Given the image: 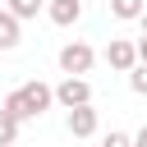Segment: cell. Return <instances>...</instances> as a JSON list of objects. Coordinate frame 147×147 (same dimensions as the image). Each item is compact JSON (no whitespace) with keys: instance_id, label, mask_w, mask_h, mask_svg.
I'll use <instances>...</instances> for the list:
<instances>
[{"instance_id":"cell-4","label":"cell","mask_w":147,"mask_h":147,"mask_svg":"<svg viewBox=\"0 0 147 147\" xmlns=\"http://www.w3.org/2000/svg\"><path fill=\"white\" fill-rule=\"evenodd\" d=\"M106 64H110L115 74H129V69L138 64V51H133V41H124V37H110V46H106Z\"/></svg>"},{"instance_id":"cell-10","label":"cell","mask_w":147,"mask_h":147,"mask_svg":"<svg viewBox=\"0 0 147 147\" xmlns=\"http://www.w3.org/2000/svg\"><path fill=\"white\" fill-rule=\"evenodd\" d=\"M14 142H18V119H9L0 110V147H14Z\"/></svg>"},{"instance_id":"cell-5","label":"cell","mask_w":147,"mask_h":147,"mask_svg":"<svg viewBox=\"0 0 147 147\" xmlns=\"http://www.w3.org/2000/svg\"><path fill=\"white\" fill-rule=\"evenodd\" d=\"M96 124H101V115H96L92 106H78V110H69V119H64L69 138H92V133H96Z\"/></svg>"},{"instance_id":"cell-8","label":"cell","mask_w":147,"mask_h":147,"mask_svg":"<svg viewBox=\"0 0 147 147\" xmlns=\"http://www.w3.org/2000/svg\"><path fill=\"white\" fill-rule=\"evenodd\" d=\"M142 9H147V0H110V14L124 18V23L129 18H142Z\"/></svg>"},{"instance_id":"cell-3","label":"cell","mask_w":147,"mask_h":147,"mask_svg":"<svg viewBox=\"0 0 147 147\" xmlns=\"http://www.w3.org/2000/svg\"><path fill=\"white\" fill-rule=\"evenodd\" d=\"M51 92H55V101H60L64 110H78V106H92V83H87V78H64V83H55Z\"/></svg>"},{"instance_id":"cell-13","label":"cell","mask_w":147,"mask_h":147,"mask_svg":"<svg viewBox=\"0 0 147 147\" xmlns=\"http://www.w3.org/2000/svg\"><path fill=\"white\" fill-rule=\"evenodd\" d=\"M133 51H138V64H147V37H142V41H133Z\"/></svg>"},{"instance_id":"cell-7","label":"cell","mask_w":147,"mask_h":147,"mask_svg":"<svg viewBox=\"0 0 147 147\" xmlns=\"http://www.w3.org/2000/svg\"><path fill=\"white\" fill-rule=\"evenodd\" d=\"M18 41H23V28H18V18L0 9V51H14Z\"/></svg>"},{"instance_id":"cell-11","label":"cell","mask_w":147,"mask_h":147,"mask_svg":"<svg viewBox=\"0 0 147 147\" xmlns=\"http://www.w3.org/2000/svg\"><path fill=\"white\" fill-rule=\"evenodd\" d=\"M129 87H133L138 96H147V64H133V69H129Z\"/></svg>"},{"instance_id":"cell-6","label":"cell","mask_w":147,"mask_h":147,"mask_svg":"<svg viewBox=\"0 0 147 147\" xmlns=\"http://www.w3.org/2000/svg\"><path fill=\"white\" fill-rule=\"evenodd\" d=\"M46 14H51V23H55V28H74V23L83 18V0H51V5H46Z\"/></svg>"},{"instance_id":"cell-14","label":"cell","mask_w":147,"mask_h":147,"mask_svg":"<svg viewBox=\"0 0 147 147\" xmlns=\"http://www.w3.org/2000/svg\"><path fill=\"white\" fill-rule=\"evenodd\" d=\"M133 147H147V124H142V129L133 133Z\"/></svg>"},{"instance_id":"cell-15","label":"cell","mask_w":147,"mask_h":147,"mask_svg":"<svg viewBox=\"0 0 147 147\" xmlns=\"http://www.w3.org/2000/svg\"><path fill=\"white\" fill-rule=\"evenodd\" d=\"M138 23H142V37H147V9H142V18H138Z\"/></svg>"},{"instance_id":"cell-2","label":"cell","mask_w":147,"mask_h":147,"mask_svg":"<svg viewBox=\"0 0 147 147\" xmlns=\"http://www.w3.org/2000/svg\"><path fill=\"white\" fill-rule=\"evenodd\" d=\"M92 64H96V51H92L87 41H69V46L60 51V69H64V78H83Z\"/></svg>"},{"instance_id":"cell-12","label":"cell","mask_w":147,"mask_h":147,"mask_svg":"<svg viewBox=\"0 0 147 147\" xmlns=\"http://www.w3.org/2000/svg\"><path fill=\"white\" fill-rule=\"evenodd\" d=\"M101 147H133V133H119V129H110V133L101 138Z\"/></svg>"},{"instance_id":"cell-1","label":"cell","mask_w":147,"mask_h":147,"mask_svg":"<svg viewBox=\"0 0 147 147\" xmlns=\"http://www.w3.org/2000/svg\"><path fill=\"white\" fill-rule=\"evenodd\" d=\"M51 101H55V92H51L41 78H28L23 87H14V92L5 96V106H0V110H5L9 119H18V124H23V119L46 115V110H51Z\"/></svg>"},{"instance_id":"cell-9","label":"cell","mask_w":147,"mask_h":147,"mask_svg":"<svg viewBox=\"0 0 147 147\" xmlns=\"http://www.w3.org/2000/svg\"><path fill=\"white\" fill-rule=\"evenodd\" d=\"M5 14H14L18 23H23V18H37V14H41V0H9Z\"/></svg>"}]
</instances>
